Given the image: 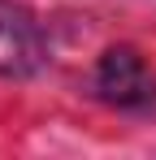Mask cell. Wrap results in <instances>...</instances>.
Returning <instances> with one entry per match:
<instances>
[{
	"mask_svg": "<svg viewBox=\"0 0 156 160\" xmlns=\"http://www.w3.org/2000/svg\"><path fill=\"white\" fill-rule=\"evenodd\" d=\"M91 87H96V95L104 104H113V108H152L156 104V74L126 43H117V48H108L100 56Z\"/></svg>",
	"mask_w": 156,
	"mask_h": 160,
	"instance_id": "6da1fadb",
	"label": "cell"
},
{
	"mask_svg": "<svg viewBox=\"0 0 156 160\" xmlns=\"http://www.w3.org/2000/svg\"><path fill=\"white\" fill-rule=\"evenodd\" d=\"M44 35L39 22L22 4L0 0V78H30L44 65Z\"/></svg>",
	"mask_w": 156,
	"mask_h": 160,
	"instance_id": "7a4b0ae2",
	"label": "cell"
}]
</instances>
